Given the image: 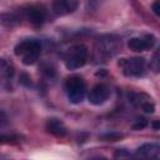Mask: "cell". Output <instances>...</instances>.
<instances>
[{
    "label": "cell",
    "mask_w": 160,
    "mask_h": 160,
    "mask_svg": "<svg viewBox=\"0 0 160 160\" xmlns=\"http://www.w3.org/2000/svg\"><path fill=\"white\" fill-rule=\"evenodd\" d=\"M14 52L16 56L21 58V62L24 65H32L38 61L41 52V44L38 40H24L19 42L14 48Z\"/></svg>",
    "instance_id": "obj_1"
},
{
    "label": "cell",
    "mask_w": 160,
    "mask_h": 160,
    "mask_svg": "<svg viewBox=\"0 0 160 160\" xmlns=\"http://www.w3.org/2000/svg\"><path fill=\"white\" fill-rule=\"evenodd\" d=\"M88 56H89V50L85 45L78 44L71 46L70 49H68V51L64 55V62L66 69L76 70L82 68L88 61Z\"/></svg>",
    "instance_id": "obj_2"
},
{
    "label": "cell",
    "mask_w": 160,
    "mask_h": 160,
    "mask_svg": "<svg viewBox=\"0 0 160 160\" xmlns=\"http://www.w3.org/2000/svg\"><path fill=\"white\" fill-rule=\"evenodd\" d=\"M65 91L68 99L72 104H80L86 94L85 81L80 75H71L65 80Z\"/></svg>",
    "instance_id": "obj_3"
},
{
    "label": "cell",
    "mask_w": 160,
    "mask_h": 160,
    "mask_svg": "<svg viewBox=\"0 0 160 160\" xmlns=\"http://www.w3.org/2000/svg\"><path fill=\"white\" fill-rule=\"evenodd\" d=\"M118 65L128 78H139L145 74V59L140 56L120 59Z\"/></svg>",
    "instance_id": "obj_4"
},
{
    "label": "cell",
    "mask_w": 160,
    "mask_h": 160,
    "mask_svg": "<svg viewBox=\"0 0 160 160\" xmlns=\"http://www.w3.org/2000/svg\"><path fill=\"white\" fill-rule=\"evenodd\" d=\"M155 36L152 34H146L144 36H136V38H131L128 41V48L132 51L140 52V51H145V50H150L151 48H154L155 45Z\"/></svg>",
    "instance_id": "obj_5"
},
{
    "label": "cell",
    "mask_w": 160,
    "mask_h": 160,
    "mask_svg": "<svg viewBox=\"0 0 160 160\" xmlns=\"http://www.w3.org/2000/svg\"><path fill=\"white\" fill-rule=\"evenodd\" d=\"M110 94H111V91L108 85L96 84L90 89V91L88 94V99L92 105H101L110 98Z\"/></svg>",
    "instance_id": "obj_6"
},
{
    "label": "cell",
    "mask_w": 160,
    "mask_h": 160,
    "mask_svg": "<svg viewBox=\"0 0 160 160\" xmlns=\"http://www.w3.org/2000/svg\"><path fill=\"white\" fill-rule=\"evenodd\" d=\"M25 18L34 25H41L46 19V9L42 5H29L24 10Z\"/></svg>",
    "instance_id": "obj_7"
},
{
    "label": "cell",
    "mask_w": 160,
    "mask_h": 160,
    "mask_svg": "<svg viewBox=\"0 0 160 160\" xmlns=\"http://www.w3.org/2000/svg\"><path fill=\"white\" fill-rule=\"evenodd\" d=\"M160 152V146L159 144H144L139 146L135 151V158L138 160H156Z\"/></svg>",
    "instance_id": "obj_8"
},
{
    "label": "cell",
    "mask_w": 160,
    "mask_h": 160,
    "mask_svg": "<svg viewBox=\"0 0 160 160\" xmlns=\"http://www.w3.org/2000/svg\"><path fill=\"white\" fill-rule=\"evenodd\" d=\"M99 45H100L99 51L101 54H106V56L111 58L121 48V40H119L118 38H114V36H106V38H102L101 40H99Z\"/></svg>",
    "instance_id": "obj_9"
},
{
    "label": "cell",
    "mask_w": 160,
    "mask_h": 160,
    "mask_svg": "<svg viewBox=\"0 0 160 160\" xmlns=\"http://www.w3.org/2000/svg\"><path fill=\"white\" fill-rule=\"evenodd\" d=\"M45 129L49 134L56 136V138H64L68 134V129L65 126V124L58 119V118H50L46 120L45 124Z\"/></svg>",
    "instance_id": "obj_10"
},
{
    "label": "cell",
    "mask_w": 160,
    "mask_h": 160,
    "mask_svg": "<svg viewBox=\"0 0 160 160\" xmlns=\"http://www.w3.org/2000/svg\"><path fill=\"white\" fill-rule=\"evenodd\" d=\"M79 2L76 0H56L52 2V10L56 15H68L76 10Z\"/></svg>",
    "instance_id": "obj_11"
},
{
    "label": "cell",
    "mask_w": 160,
    "mask_h": 160,
    "mask_svg": "<svg viewBox=\"0 0 160 160\" xmlns=\"http://www.w3.org/2000/svg\"><path fill=\"white\" fill-rule=\"evenodd\" d=\"M20 136L14 134H0V144H16Z\"/></svg>",
    "instance_id": "obj_12"
},
{
    "label": "cell",
    "mask_w": 160,
    "mask_h": 160,
    "mask_svg": "<svg viewBox=\"0 0 160 160\" xmlns=\"http://www.w3.org/2000/svg\"><path fill=\"white\" fill-rule=\"evenodd\" d=\"M121 138H122V134L120 132H106L101 135V139L104 141H116V140H120Z\"/></svg>",
    "instance_id": "obj_13"
},
{
    "label": "cell",
    "mask_w": 160,
    "mask_h": 160,
    "mask_svg": "<svg viewBox=\"0 0 160 160\" xmlns=\"http://www.w3.org/2000/svg\"><path fill=\"white\" fill-rule=\"evenodd\" d=\"M148 126V120L145 119V118H138L135 121H134V124H132V129L134 130H142L144 128H146Z\"/></svg>",
    "instance_id": "obj_14"
},
{
    "label": "cell",
    "mask_w": 160,
    "mask_h": 160,
    "mask_svg": "<svg viewBox=\"0 0 160 160\" xmlns=\"http://www.w3.org/2000/svg\"><path fill=\"white\" fill-rule=\"evenodd\" d=\"M141 109H142L145 112H148V114H152V112L155 111V105H154V102L150 100V101H146V102L141 106Z\"/></svg>",
    "instance_id": "obj_15"
},
{
    "label": "cell",
    "mask_w": 160,
    "mask_h": 160,
    "mask_svg": "<svg viewBox=\"0 0 160 160\" xmlns=\"http://www.w3.org/2000/svg\"><path fill=\"white\" fill-rule=\"evenodd\" d=\"M20 84L24 86H30L31 85V79L26 72H21L20 74Z\"/></svg>",
    "instance_id": "obj_16"
},
{
    "label": "cell",
    "mask_w": 160,
    "mask_h": 160,
    "mask_svg": "<svg viewBox=\"0 0 160 160\" xmlns=\"http://www.w3.org/2000/svg\"><path fill=\"white\" fill-rule=\"evenodd\" d=\"M150 66L154 69V71H155V72H158V71H159V50L154 54V58H152V61H151Z\"/></svg>",
    "instance_id": "obj_17"
},
{
    "label": "cell",
    "mask_w": 160,
    "mask_h": 160,
    "mask_svg": "<svg viewBox=\"0 0 160 160\" xmlns=\"http://www.w3.org/2000/svg\"><path fill=\"white\" fill-rule=\"evenodd\" d=\"M8 122H9V118L6 112L0 109V128H4L5 125H8Z\"/></svg>",
    "instance_id": "obj_18"
},
{
    "label": "cell",
    "mask_w": 160,
    "mask_h": 160,
    "mask_svg": "<svg viewBox=\"0 0 160 160\" xmlns=\"http://www.w3.org/2000/svg\"><path fill=\"white\" fill-rule=\"evenodd\" d=\"M151 9H152V11H154L155 15H159V14H160V11H159V10H160V2H159V1H155V2L151 5Z\"/></svg>",
    "instance_id": "obj_19"
},
{
    "label": "cell",
    "mask_w": 160,
    "mask_h": 160,
    "mask_svg": "<svg viewBox=\"0 0 160 160\" xmlns=\"http://www.w3.org/2000/svg\"><path fill=\"white\" fill-rule=\"evenodd\" d=\"M152 128H154V130H159V128H160V122H159V120H155V121L152 122Z\"/></svg>",
    "instance_id": "obj_20"
},
{
    "label": "cell",
    "mask_w": 160,
    "mask_h": 160,
    "mask_svg": "<svg viewBox=\"0 0 160 160\" xmlns=\"http://www.w3.org/2000/svg\"><path fill=\"white\" fill-rule=\"evenodd\" d=\"M89 160H108V159L102 158V156H96V158H92V159H89Z\"/></svg>",
    "instance_id": "obj_21"
}]
</instances>
